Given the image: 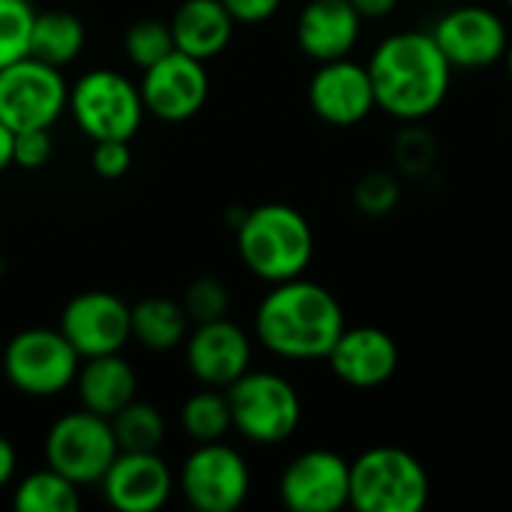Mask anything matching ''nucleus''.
<instances>
[{"instance_id":"obj_1","label":"nucleus","mask_w":512,"mask_h":512,"mask_svg":"<svg viewBox=\"0 0 512 512\" xmlns=\"http://www.w3.org/2000/svg\"><path fill=\"white\" fill-rule=\"evenodd\" d=\"M375 102L402 123L432 117L453 84V66L429 30H402L381 39L369 57Z\"/></svg>"},{"instance_id":"obj_2","label":"nucleus","mask_w":512,"mask_h":512,"mask_svg":"<svg viewBox=\"0 0 512 512\" xmlns=\"http://www.w3.org/2000/svg\"><path fill=\"white\" fill-rule=\"evenodd\" d=\"M342 330L345 309L336 294L303 276L270 285L255 312V339L294 363L327 360Z\"/></svg>"},{"instance_id":"obj_3","label":"nucleus","mask_w":512,"mask_h":512,"mask_svg":"<svg viewBox=\"0 0 512 512\" xmlns=\"http://www.w3.org/2000/svg\"><path fill=\"white\" fill-rule=\"evenodd\" d=\"M237 252L252 276L261 282H288L309 270L315 255V234L309 219L282 201L258 204L240 216Z\"/></svg>"},{"instance_id":"obj_4","label":"nucleus","mask_w":512,"mask_h":512,"mask_svg":"<svg viewBox=\"0 0 512 512\" xmlns=\"http://www.w3.org/2000/svg\"><path fill=\"white\" fill-rule=\"evenodd\" d=\"M429 474L402 447H369L351 462V507L360 512H423L429 504Z\"/></svg>"},{"instance_id":"obj_5","label":"nucleus","mask_w":512,"mask_h":512,"mask_svg":"<svg viewBox=\"0 0 512 512\" xmlns=\"http://www.w3.org/2000/svg\"><path fill=\"white\" fill-rule=\"evenodd\" d=\"M69 114L90 141H132L147 108L123 72L90 69L69 87Z\"/></svg>"},{"instance_id":"obj_6","label":"nucleus","mask_w":512,"mask_h":512,"mask_svg":"<svg viewBox=\"0 0 512 512\" xmlns=\"http://www.w3.org/2000/svg\"><path fill=\"white\" fill-rule=\"evenodd\" d=\"M225 396L231 405L234 429L258 447L288 441L303 420V402L297 387L276 372L249 369L225 390Z\"/></svg>"},{"instance_id":"obj_7","label":"nucleus","mask_w":512,"mask_h":512,"mask_svg":"<svg viewBox=\"0 0 512 512\" xmlns=\"http://www.w3.org/2000/svg\"><path fill=\"white\" fill-rule=\"evenodd\" d=\"M81 369V354L69 339L48 327H27L15 333L3 348L6 381L30 399H51L66 393Z\"/></svg>"},{"instance_id":"obj_8","label":"nucleus","mask_w":512,"mask_h":512,"mask_svg":"<svg viewBox=\"0 0 512 512\" xmlns=\"http://www.w3.org/2000/svg\"><path fill=\"white\" fill-rule=\"evenodd\" d=\"M69 108L63 69L36 57H21L0 69V120L12 132L51 129Z\"/></svg>"},{"instance_id":"obj_9","label":"nucleus","mask_w":512,"mask_h":512,"mask_svg":"<svg viewBox=\"0 0 512 512\" xmlns=\"http://www.w3.org/2000/svg\"><path fill=\"white\" fill-rule=\"evenodd\" d=\"M117 453L120 447L111 420L87 408L63 414L45 435V465L69 477L75 486L99 483Z\"/></svg>"},{"instance_id":"obj_10","label":"nucleus","mask_w":512,"mask_h":512,"mask_svg":"<svg viewBox=\"0 0 512 512\" xmlns=\"http://www.w3.org/2000/svg\"><path fill=\"white\" fill-rule=\"evenodd\" d=\"M177 489L198 512H234L249 498L252 474L234 447L210 441L186 456L177 474Z\"/></svg>"},{"instance_id":"obj_11","label":"nucleus","mask_w":512,"mask_h":512,"mask_svg":"<svg viewBox=\"0 0 512 512\" xmlns=\"http://www.w3.org/2000/svg\"><path fill=\"white\" fill-rule=\"evenodd\" d=\"M453 69H486L504 60L510 30L489 6H453L429 30Z\"/></svg>"},{"instance_id":"obj_12","label":"nucleus","mask_w":512,"mask_h":512,"mask_svg":"<svg viewBox=\"0 0 512 512\" xmlns=\"http://www.w3.org/2000/svg\"><path fill=\"white\" fill-rule=\"evenodd\" d=\"M57 327L81 360L120 354L132 339V306L111 291H84L63 306Z\"/></svg>"},{"instance_id":"obj_13","label":"nucleus","mask_w":512,"mask_h":512,"mask_svg":"<svg viewBox=\"0 0 512 512\" xmlns=\"http://www.w3.org/2000/svg\"><path fill=\"white\" fill-rule=\"evenodd\" d=\"M279 498L294 512L351 507V462L333 450H306L285 465L279 477Z\"/></svg>"},{"instance_id":"obj_14","label":"nucleus","mask_w":512,"mask_h":512,"mask_svg":"<svg viewBox=\"0 0 512 512\" xmlns=\"http://www.w3.org/2000/svg\"><path fill=\"white\" fill-rule=\"evenodd\" d=\"M138 87L147 114L165 123H183L204 108L210 96V75L204 60H195L174 48L159 63L144 69Z\"/></svg>"},{"instance_id":"obj_15","label":"nucleus","mask_w":512,"mask_h":512,"mask_svg":"<svg viewBox=\"0 0 512 512\" xmlns=\"http://www.w3.org/2000/svg\"><path fill=\"white\" fill-rule=\"evenodd\" d=\"M306 99L312 114L330 126H357L378 108L369 66L354 63L351 57L318 63Z\"/></svg>"},{"instance_id":"obj_16","label":"nucleus","mask_w":512,"mask_h":512,"mask_svg":"<svg viewBox=\"0 0 512 512\" xmlns=\"http://www.w3.org/2000/svg\"><path fill=\"white\" fill-rule=\"evenodd\" d=\"M183 348L192 378L204 387L228 390L252 366V342L246 330L228 318L195 324Z\"/></svg>"},{"instance_id":"obj_17","label":"nucleus","mask_w":512,"mask_h":512,"mask_svg":"<svg viewBox=\"0 0 512 512\" xmlns=\"http://www.w3.org/2000/svg\"><path fill=\"white\" fill-rule=\"evenodd\" d=\"M105 501L120 512H156L168 504L177 480L168 462L153 453L120 450L105 477L99 480Z\"/></svg>"},{"instance_id":"obj_18","label":"nucleus","mask_w":512,"mask_h":512,"mask_svg":"<svg viewBox=\"0 0 512 512\" xmlns=\"http://www.w3.org/2000/svg\"><path fill=\"white\" fill-rule=\"evenodd\" d=\"M330 372L357 390L384 387L399 369V345L381 327H345L327 354Z\"/></svg>"},{"instance_id":"obj_19","label":"nucleus","mask_w":512,"mask_h":512,"mask_svg":"<svg viewBox=\"0 0 512 512\" xmlns=\"http://www.w3.org/2000/svg\"><path fill=\"white\" fill-rule=\"evenodd\" d=\"M360 30L363 18L351 0H309L297 18V45L309 60L327 63L351 57Z\"/></svg>"},{"instance_id":"obj_20","label":"nucleus","mask_w":512,"mask_h":512,"mask_svg":"<svg viewBox=\"0 0 512 512\" xmlns=\"http://www.w3.org/2000/svg\"><path fill=\"white\" fill-rule=\"evenodd\" d=\"M168 24L174 48L207 63L231 45L237 21L222 0H183Z\"/></svg>"},{"instance_id":"obj_21","label":"nucleus","mask_w":512,"mask_h":512,"mask_svg":"<svg viewBox=\"0 0 512 512\" xmlns=\"http://www.w3.org/2000/svg\"><path fill=\"white\" fill-rule=\"evenodd\" d=\"M75 390H78L81 408L111 420L120 408H126L135 399L138 375L123 354L87 357V360H81Z\"/></svg>"},{"instance_id":"obj_22","label":"nucleus","mask_w":512,"mask_h":512,"mask_svg":"<svg viewBox=\"0 0 512 512\" xmlns=\"http://www.w3.org/2000/svg\"><path fill=\"white\" fill-rule=\"evenodd\" d=\"M84 39H87V30L78 15L66 9H45V12H36L33 18L27 54L48 66L63 69L78 60V54L84 51Z\"/></svg>"},{"instance_id":"obj_23","label":"nucleus","mask_w":512,"mask_h":512,"mask_svg":"<svg viewBox=\"0 0 512 512\" xmlns=\"http://www.w3.org/2000/svg\"><path fill=\"white\" fill-rule=\"evenodd\" d=\"M189 324L192 321L183 303L168 297H144L141 303L132 306V339L156 354L183 345L189 336Z\"/></svg>"},{"instance_id":"obj_24","label":"nucleus","mask_w":512,"mask_h":512,"mask_svg":"<svg viewBox=\"0 0 512 512\" xmlns=\"http://www.w3.org/2000/svg\"><path fill=\"white\" fill-rule=\"evenodd\" d=\"M12 507L18 512H78L81 495L78 486L54 468L30 471L21 483H15Z\"/></svg>"},{"instance_id":"obj_25","label":"nucleus","mask_w":512,"mask_h":512,"mask_svg":"<svg viewBox=\"0 0 512 512\" xmlns=\"http://www.w3.org/2000/svg\"><path fill=\"white\" fill-rule=\"evenodd\" d=\"M180 429L195 441V444H210L222 441L234 423H231V405L225 390L204 387L201 393L189 396L180 408Z\"/></svg>"},{"instance_id":"obj_26","label":"nucleus","mask_w":512,"mask_h":512,"mask_svg":"<svg viewBox=\"0 0 512 512\" xmlns=\"http://www.w3.org/2000/svg\"><path fill=\"white\" fill-rule=\"evenodd\" d=\"M117 447L126 453H153L165 441V417L156 405L132 399L111 417Z\"/></svg>"},{"instance_id":"obj_27","label":"nucleus","mask_w":512,"mask_h":512,"mask_svg":"<svg viewBox=\"0 0 512 512\" xmlns=\"http://www.w3.org/2000/svg\"><path fill=\"white\" fill-rule=\"evenodd\" d=\"M123 51L129 57L132 66H138L141 72L153 63H159L165 54L174 51V33H171V24L168 21H159V18H141V21H132L126 27V36H123Z\"/></svg>"},{"instance_id":"obj_28","label":"nucleus","mask_w":512,"mask_h":512,"mask_svg":"<svg viewBox=\"0 0 512 512\" xmlns=\"http://www.w3.org/2000/svg\"><path fill=\"white\" fill-rule=\"evenodd\" d=\"M36 9L30 0H0V69L27 57Z\"/></svg>"},{"instance_id":"obj_29","label":"nucleus","mask_w":512,"mask_h":512,"mask_svg":"<svg viewBox=\"0 0 512 512\" xmlns=\"http://www.w3.org/2000/svg\"><path fill=\"white\" fill-rule=\"evenodd\" d=\"M393 159H396V171L405 177H426L438 159V144L435 135L417 123L405 126L396 141H393Z\"/></svg>"},{"instance_id":"obj_30","label":"nucleus","mask_w":512,"mask_h":512,"mask_svg":"<svg viewBox=\"0 0 512 512\" xmlns=\"http://www.w3.org/2000/svg\"><path fill=\"white\" fill-rule=\"evenodd\" d=\"M399 198H402V186L393 171H369L354 186V207L363 216H375V219L387 216L396 210Z\"/></svg>"},{"instance_id":"obj_31","label":"nucleus","mask_w":512,"mask_h":512,"mask_svg":"<svg viewBox=\"0 0 512 512\" xmlns=\"http://www.w3.org/2000/svg\"><path fill=\"white\" fill-rule=\"evenodd\" d=\"M183 309L189 315L192 324H204V321H216V318H228V306H231V294L228 288L213 279V276H201L195 279L186 294H183Z\"/></svg>"},{"instance_id":"obj_32","label":"nucleus","mask_w":512,"mask_h":512,"mask_svg":"<svg viewBox=\"0 0 512 512\" xmlns=\"http://www.w3.org/2000/svg\"><path fill=\"white\" fill-rule=\"evenodd\" d=\"M90 165L102 180H120L132 168L129 141H93Z\"/></svg>"},{"instance_id":"obj_33","label":"nucleus","mask_w":512,"mask_h":512,"mask_svg":"<svg viewBox=\"0 0 512 512\" xmlns=\"http://www.w3.org/2000/svg\"><path fill=\"white\" fill-rule=\"evenodd\" d=\"M54 150L51 132L48 129H27V132H15V165L24 171H36L42 165H48Z\"/></svg>"},{"instance_id":"obj_34","label":"nucleus","mask_w":512,"mask_h":512,"mask_svg":"<svg viewBox=\"0 0 512 512\" xmlns=\"http://www.w3.org/2000/svg\"><path fill=\"white\" fill-rule=\"evenodd\" d=\"M222 3L237 24H261L273 18L282 6V0H222Z\"/></svg>"},{"instance_id":"obj_35","label":"nucleus","mask_w":512,"mask_h":512,"mask_svg":"<svg viewBox=\"0 0 512 512\" xmlns=\"http://www.w3.org/2000/svg\"><path fill=\"white\" fill-rule=\"evenodd\" d=\"M351 6L360 12L363 21H381L399 6V0H351Z\"/></svg>"},{"instance_id":"obj_36","label":"nucleus","mask_w":512,"mask_h":512,"mask_svg":"<svg viewBox=\"0 0 512 512\" xmlns=\"http://www.w3.org/2000/svg\"><path fill=\"white\" fill-rule=\"evenodd\" d=\"M18 468V453L12 447V441L6 435H0V489H6L15 477Z\"/></svg>"},{"instance_id":"obj_37","label":"nucleus","mask_w":512,"mask_h":512,"mask_svg":"<svg viewBox=\"0 0 512 512\" xmlns=\"http://www.w3.org/2000/svg\"><path fill=\"white\" fill-rule=\"evenodd\" d=\"M15 165V132L0 120V174Z\"/></svg>"},{"instance_id":"obj_38","label":"nucleus","mask_w":512,"mask_h":512,"mask_svg":"<svg viewBox=\"0 0 512 512\" xmlns=\"http://www.w3.org/2000/svg\"><path fill=\"white\" fill-rule=\"evenodd\" d=\"M504 63H507V72H510V78H512V36H510V45H507V54H504Z\"/></svg>"},{"instance_id":"obj_39","label":"nucleus","mask_w":512,"mask_h":512,"mask_svg":"<svg viewBox=\"0 0 512 512\" xmlns=\"http://www.w3.org/2000/svg\"><path fill=\"white\" fill-rule=\"evenodd\" d=\"M507 3H510V9H512V0H507Z\"/></svg>"}]
</instances>
